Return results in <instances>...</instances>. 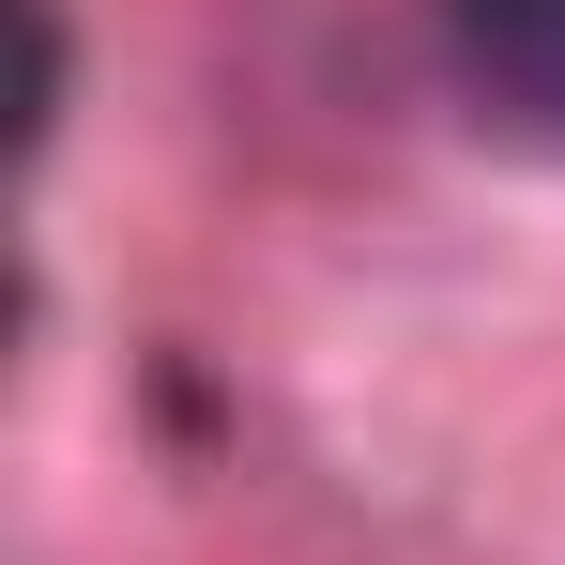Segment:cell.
Segmentation results:
<instances>
[{
    "label": "cell",
    "mask_w": 565,
    "mask_h": 565,
    "mask_svg": "<svg viewBox=\"0 0 565 565\" xmlns=\"http://www.w3.org/2000/svg\"><path fill=\"white\" fill-rule=\"evenodd\" d=\"M428 15H444L459 107L504 138V153L565 169V0H428Z\"/></svg>",
    "instance_id": "1"
}]
</instances>
